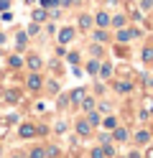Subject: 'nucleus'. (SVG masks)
Instances as JSON below:
<instances>
[{
  "instance_id": "nucleus-1",
  "label": "nucleus",
  "mask_w": 153,
  "mask_h": 158,
  "mask_svg": "<svg viewBox=\"0 0 153 158\" xmlns=\"http://www.w3.org/2000/svg\"><path fill=\"white\" fill-rule=\"evenodd\" d=\"M26 89L28 92H41V89H44V77H41L38 72H31L26 77Z\"/></svg>"
},
{
  "instance_id": "nucleus-2",
  "label": "nucleus",
  "mask_w": 153,
  "mask_h": 158,
  "mask_svg": "<svg viewBox=\"0 0 153 158\" xmlns=\"http://www.w3.org/2000/svg\"><path fill=\"white\" fill-rule=\"evenodd\" d=\"M138 36H140L138 28H120L117 36H115V41H117V44H128L130 38H138Z\"/></svg>"
},
{
  "instance_id": "nucleus-3",
  "label": "nucleus",
  "mask_w": 153,
  "mask_h": 158,
  "mask_svg": "<svg viewBox=\"0 0 153 158\" xmlns=\"http://www.w3.org/2000/svg\"><path fill=\"white\" fill-rule=\"evenodd\" d=\"M18 138H20V140H31V138H36V125L20 123L18 125Z\"/></svg>"
},
{
  "instance_id": "nucleus-4",
  "label": "nucleus",
  "mask_w": 153,
  "mask_h": 158,
  "mask_svg": "<svg viewBox=\"0 0 153 158\" xmlns=\"http://www.w3.org/2000/svg\"><path fill=\"white\" fill-rule=\"evenodd\" d=\"M112 133V140H117V143H128L130 140V130H128V127H115V130H110Z\"/></svg>"
},
{
  "instance_id": "nucleus-5",
  "label": "nucleus",
  "mask_w": 153,
  "mask_h": 158,
  "mask_svg": "<svg viewBox=\"0 0 153 158\" xmlns=\"http://www.w3.org/2000/svg\"><path fill=\"white\" fill-rule=\"evenodd\" d=\"M74 130H77V135H82V138H89V135H92V125L84 120V117H82V120H77Z\"/></svg>"
},
{
  "instance_id": "nucleus-6",
  "label": "nucleus",
  "mask_w": 153,
  "mask_h": 158,
  "mask_svg": "<svg viewBox=\"0 0 153 158\" xmlns=\"http://www.w3.org/2000/svg\"><path fill=\"white\" fill-rule=\"evenodd\" d=\"M26 64H28V69H31V72H41V66H44V59H41L38 54H28Z\"/></svg>"
},
{
  "instance_id": "nucleus-7",
  "label": "nucleus",
  "mask_w": 153,
  "mask_h": 158,
  "mask_svg": "<svg viewBox=\"0 0 153 158\" xmlns=\"http://www.w3.org/2000/svg\"><path fill=\"white\" fill-rule=\"evenodd\" d=\"M112 89H115L117 94H130V92H133V82H125V79H117V82L112 84Z\"/></svg>"
},
{
  "instance_id": "nucleus-8",
  "label": "nucleus",
  "mask_w": 153,
  "mask_h": 158,
  "mask_svg": "<svg viewBox=\"0 0 153 158\" xmlns=\"http://www.w3.org/2000/svg\"><path fill=\"white\" fill-rule=\"evenodd\" d=\"M130 138H133L138 145H148V143H151V130H138L135 135H130Z\"/></svg>"
},
{
  "instance_id": "nucleus-9",
  "label": "nucleus",
  "mask_w": 153,
  "mask_h": 158,
  "mask_svg": "<svg viewBox=\"0 0 153 158\" xmlns=\"http://www.w3.org/2000/svg\"><path fill=\"white\" fill-rule=\"evenodd\" d=\"M56 38H59V44H61V46H64V44H69L71 38H74V28H69V26H66V28H61Z\"/></svg>"
},
{
  "instance_id": "nucleus-10",
  "label": "nucleus",
  "mask_w": 153,
  "mask_h": 158,
  "mask_svg": "<svg viewBox=\"0 0 153 158\" xmlns=\"http://www.w3.org/2000/svg\"><path fill=\"white\" fill-rule=\"evenodd\" d=\"M97 77H100V79H110V77H112V64H110V61H100Z\"/></svg>"
},
{
  "instance_id": "nucleus-11",
  "label": "nucleus",
  "mask_w": 153,
  "mask_h": 158,
  "mask_svg": "<svg viewBox=\"0 0 153 158\" xmlns=\"http://www.w3.org/2000/svg\"><path fill=\"white\" fill-rule=\"evenodd\" d=\"M84 120H87V123H89L92 127H97V125H102V115H100L97 110H89V112H87V117H84Z\"/></svg>"
},
{
  "instance_id": "nucleus-12",
  "label": "nucleus",
  "mask_w": 153,
  "mask_h": 158,
  "mask_svg": "<svg viewBox=\"0 0 153 158\" xmlns=\"http://www.w3.org/2000/svg\"><path fill=\"white\" fill-rule=\"evenodd\" d=\"M79 107H82V110H84V112H89V110H95V107H97V102H95V97L84 94V100L79 102Z\"/></svg>"
},
{
  "instance_id": "nucleus-13",
  "label": "nucleus",
  "mask_w": 153,
  "mask_h": 158,
  "mask_svg": "<svg viewBox=\"0 0 153 158\" xmlns=\"http://www.w3.org/2000/svg\"><path fill=\"white\" fill-rule=\"evenodd\" d=\"M92 38H95V44H107V41H110V36H107L105 28H97V31L92 33Z\"/></svg>"
},
{
  "instance_id": "nucleus-14",
  "label": "nucleus",
  "mask_w": 153,
  "mask_h": 158,
  "mask_svg": "<svg viewBox=\"0 0 153 158\" xmlns=\"http://www.w3.org/2000/svg\"><path fill=\"white\" fill-rule=\"evenodd\" d=\"M84 89H82V87H77V89H71V94H69V102H74V105H79L82 100H84Z\"/></svg>"
},
{
  "instance_id": "nucleus-15",
  "label": "nucleus",
  "mask_w": 153,
  "mask_h": 158,
  "mask_svg": "<svg viewBox=\"0 0 153 158\" xmlns=\"http://www.w3.org/2000/svg\"><path fill=\"white\" fill-rule=\"evenodd\" d=\"M95 23H97L100 28H107V26H110V15H107L105 10H100V13L95 15Z\"/></svg>"
},
{
  "instance_id": "nucleus-16",
  "label": "nucleus",
  "mask_w": 153,
  "mask_h": 158,
  "mask_svg": "<svg viewBox=\"0 0 153 158\" xmlns=\"http://www.w3.org/2000/svg\"><path fill=\"white\" fill-rule=\"evenodd\" d=\"M102 127H105V130H115V127H117V117H115V115L102 117Z\"/></svg>"
},
{
  "instance_id": "nucleus-17",
  "label": "nucleus",
  "mask_w": 153,
  "mask_h": 158,
  "mask_svg": "<svg viewBox=\"0 0 153 158\" xmlns=\"http://www.w3.org/2000/svg\"><path fill=\"white\" fill-rule=\"evenodd\" d=\"M3 100L15 105V102H20V92H15V89H5V92H3Z\"/></svg>"
},
{
  "instance_id": "nucleus-18",
  "label": "nucleus",
  "mask_w": 153,
  "mask_h": 158,
  "mask_svg": "<svg viewBox=\"0 0 153 158\" xmlns=\"http://www.w3.org/2000/svg\"><path fill=\"white\" fill-rule=\"evenodd\" d=\"M97 72H100V59H89V61H87V74L89 77H97Z\"/></svg>"
},
{
  "instance_id": "nucleus-19",
  "label": "nucleus",
  "mask_w": 153,
  "mask_h": 158,
  "mask_svg": "<svg viewBox=\"0 0 153 158\" xmlns=\"http://www.w3.org/2000/svg\"><path fill=\"white\" fill-rule=\"evenodd\" d=\"M77 23H79V28H82V31H87V28H89L92 23H95V21H92V15H84V13H82Z\"/></svg>"
},
{
  "instance_id": "nucleus-20",
  "label": "nucleus",
  "mask_w": 153,
  "mask_h": 158,
  "mask_svg": "<svg viewBox=\"0 0 153 158\" xmlns=\"http://www.w3.org/2000/svg\"><path fill=\"white\" fill-rule=\"evenodd\" d=\"M28 158H46V148H41V145L31 148V151H28Z\"/></svg>"
},
{
  "instance_id": "nucleus-21",
  "label": "nucleus",
  "mask_w": 153,
  "mask_h": 158,
  "mask_svg": "<svg viewBox=\"0 0 153 158\" xmlns=\"http://www.w3.org/2000/svg\"><path fill=\"white\" fill-rule=\"evenodd\" d=\"M8 66H10V69H20V66H23V56H18V54L10 56V59H8Z\"/></svg>"
},
{
  "instance_id": "nucleus-22",
  "label": "nucleus",
  "mask_w": 153,
  "mask_h": 158,
  "mask_svg": "<svg viewBox=\"0 0 153 158\" xmlns=\"http://www.w3.org/2000/svg\"><path fill=\"white\" fill-rule=\"evenodd\" d=\"M46 18H49V10H44V8H38V10H33V21H36V23H41V21L46 23Z\"/></svg>"
},
{
  "instance_id": "nucleus-23",
  "label": "nucleus",
  "mask_w": 153,
  "mask_h": 158,
  "mask_svg": "<svg viewBox=\"0 0 153 158\" xmlns=\"http://www.w3.org/2000/svg\"><path fill=\"white\" fill-rule=\"evenodd\" d=\"M64 56H66V61H69L71 66H77V64H79V59H82V56H79V51H66Z\"/></svg>"
},
{
  "instance_id": "nucleus-24",
  "label": "nucleus",
  "mask_w": 153,
  "mask_h": 158,
  "mask_svg": "<svg viewBox=\"0 0 153 158\" xmlns=\"http://www.w3.org/2000/svg\"><path fill=\"white\" fill-rule=\"evenodd\" d=\"M61 156V148L59 145H49L46 148V158H59Z\"/></svg>"
},
{
  "instance_id": "nucleus-25",
  "label": "nucleus",
  "mask_w": 153,
  "mask_h": 158,
  "mask_svg": "<svg viewBox=\"0 0 153 158\" xmlns=\"http://www.w3.org/2000/svg\"><path fill=\"white\" fill-rule=\"evenodd\" d=\"M143 61H146V64H153V46H148V48H143Z\"/></svg>"
},
{
  "instance_id": "nucleus-26",
  "label": "nucleus",
  "mask_w": 153,
  "mask_h": 158,
  "mask_svg": "<svg viewBox=\"0 0 153 158\" xmlns=\"http://www.w3.org/2000/svg\"><path fill=\"white\" fill-rule=\"evenodd\" d=\"M56 5H61V0H41V8H44V10H49V8L54 10Z\"/></svg>"
},
{
  "instance_id": "nucleus-27",
  "label": "nucleus",
  "mask_w": 153,
  "mask_h": 158,
  "mask_svg": "<svg viewBox=\"0 0 153 158\" xmlns=\"http://www.w3.org/2000/svg\"><path fill=\"white\" fill-rule=\"evenodd\" d=\"M89 158H105V151H102V145L92 148V151H89Z\"/></svg>"
},
{
  "instance_id": "nucleus-28",
  "label": "nucleus",
  "mask_w": 153,
  "mask_h": 158,
  "mask_svg": "<svg viewBox=\"0 0 153 158\" xmlns=\"http://www.w3.org/2000/svg\"><path fill=\"white\" fill-rule=\"evenodd\" d=\"M89 54L95 56V59H100V56H102V44H92V48H89Z\"/></svg>"
},
{
  "instance_id": "nucleus-29",
  "label": "nucleus",
  "mask_w": 153,
  "mask_h": 158,
  "mask_svg": "<svg viewBox=\"0 0 153 158\" xmlns=\"http://www.w3.org/2000/svg\"><path fill=\"white\" fill-rule=\"evenodd\" d=\"M15 44H18V46H26V44H28V33H23V31H20V33L15 36Z\"/></svg>"
},
{
  "instance_id": "nucleus-30",
  "label": "nucleus",
  "mask_w": 153,
  "mask_h": 158,
  "mask_svg": "<svg viewBox=\"0 0 153 158\" xmlns=\"http://www.w3.org/2000/svg\"><path fill=\"white\" fill-rule=\"evenodd\" d=\"M97 140H100V145L110 143V140H112V133H100V135H97Z\"/></svg>"
},
{
  "instance_id": "nucleus-31",
  "label": "nucleus",
  "mask_w": 153,
  "mask_h": 158,
  "mask_svg": "<svg viewBox=\"0 0 153 158\" xmlns=\"http://www.w3.org/2000/svg\"><path fill=\"white\" fill-rule=\"evenodd\" d=\"M54 130H56L59 135H64V133H66V123H64V120H59V123L54 125Z\"/></svg>"
},
{
  "instance_id": "nucleus-32",
  "label": "nucleus",
  "mask_w": 153,
  "mask_h": 158,
  "mask_svg": "<svg viewBox=\"0 0 153 158\" xmlns=\"http://www.w3.org/2000/svg\"><path fill=\"white\" fill-rule=\"evenodd\" d=\"M38 31H41V26H38L36 21H33V23L28 26V36H38Z\"/></svg>"
},
{
  "instance_id": "nucleus-33",
  "label": "nucleus",
  "mask_w": 153,
  "mask_h": 158,
  "mask_svg": "<svg viewBox=\"0 0 153 158\" xmlns=\"http://www.w3.org/2000/svg\"><path fill=\"white\" fill-rule=\"evenodd\" d=\"M112 23H115L117 28H122V26H125V15H115V18H112Z\"/></svg>"
},
{
  "instance_id": "nucleus-34",
  "label": "nucleus",
  "mask_w": 153,
  "mask_h": 158,
  "mask_svg": "<svg viewBox=\"0 0 153 158\" xmlns=\"http://www.w3.org/2000/svg\"><path fill=\"white\" fill-rule=\"evenodd\" d=\"M46 87H49V92H51V94H56V92H59V84H56V82H46Z\"/></svg>"
},
{
  "instance_id": "nucleus-35",
  "label": "nucleus",
  "mask_w": 153,
  "mask_h": 158,
  "mask_svg": "<svg viewBox=\"0 0 153 158\" xmlns=\"http://www.w3.org/2000/svg\"><path fill=\"white\" fill-rule=\"evenodd\" d=\"M66 105H69V97L61 94V97H59V107H66Z\"/></svg>"
},
{
  "instance_id": "nucleus-36",
  "label": "nucleus",
  "mask_w": 153,
  "mask_h": 158,
  "mask_svg": "<svg viewBox=\"0 0 153 158\" xmlns=\"http://www.w3.org/2000/svg\"><path fill=\"white\" fill-rule=\"evenodd\" d=\"M10 8V0H0V10H8Z\"/></svg>"
},
{
  "instance_id": "nucleus-37",
  "label": "nucleus",
  "mask_w": 153,
  "mask_h": 158,
  "mask_svg": "<svg viewBox=\"0 0 153 158\" xmlns=\"http://www.w3.org/2000/svg\"><path fill=\"white\" fill-rule=\"evenodd\" d=\"M148 8H153V0H143V10H148Z\"/></svg>"
},
{
  "instance_id": "nucleus-38",
  "label": "nucleus",
  "mask_w": 153,
  "mask_h": 158,
  "mask_svg": "<svg viewBox=\"0 0 153 158\" xmlns=\"http://www.w3.org/2000/svg\"><path fill=\"white\" fill-rule=\"evenodd\" d=\"M143 84H148V87H153V77H143Z\"/></svg>"
},
{
  "instance_id": "nucleus-39",
  "label": "nucleus",
  "mask_w": 153,
  "mask_h": 158,
  "mask_svg": "<svg viewBox=\"0 0 153 158\" xmlns=\"http://www.w3.org/2000/svg\"><path fill=\"white\" fill-rule=\"evenodd\" d=\"M125 158H140V153H138V151H130V153H128Z\"/></svg>"
},
{
  "instance_id": "nucleus-40",
  "label": "nucleus",
  "mask_w": 153,
  "mask_h": 158,
  "mask_svg": "<svg viewBox=\"0 0 153 158\" xmlns=\"http://www.w3.org/2000/svg\"><path fill=\"white\" fill-rule=\"evenodd\" d=\"M146 158H153V148H148V151H146Z\"/></svg>"
},
{
  "instance_id": "nucleus-41",
  "label": "nucleus",
  "mask_w": 153,
  "mask_h": 158,
  "mask_svg": "<svg viewBox=\"0 0 153 158\" xmlns=\"http://www.w3.org/2000/svg\"><path fill=\"white\" fill-rule=\"evenodd\" d=\"M5 44V33H0V46H3Z\"/></svg>"
},
{
  "instance_id": "nucleus-42",
  "label": "nucleus",
  "mask_w": 153,
  "mask_h": 158,
  "mask_svg": "<svg viewBox=\"0 0 153 158\" xmlns=\"http://www.w3.org/2000/svg\"><path fill=\"white\" fill-rule=\"evenodd\" d=\"M13 158H20V156H13Z\"/></svg>"
}]
</instances>
